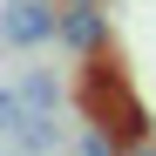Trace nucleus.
<instances>
[{"instance_id": "obj_4", "label": "nucleus", "mask_w": 156, "mask_h": 156, "mask_svg": "<svg viewBox=\"0 0 156 156\" xmlns=\"http://www.w3.org/2000/svg\"><path fill=\"white\" fill-rule=\"evenodd\" d=\"M14 143H20V149H61V122H55V109H27V122H20Z\"/></svg>"}, {"instance_id": "obj_1", "label": "nucleus", "mask_w": 156, "mask_h": 156, "mask_svg": "<svg viewBox=\"0 0 156 156\" xmlns=\"http://www.w3.org/2000/svg\"><path fill=\"white\" fill-rule=\"evenodd\" d=\"M75 102H82L88 122H109L122 129L129 143H149V109L136 102V88H129L122 61L109 55V48H95V55H82V82H75Z\"/></svg>"}, {"instance_id": "obj_5", "label": "nucleus", "mask_w": 156, "mask_h": 156, "mask_svg": "<svg viewBox=\"0 0 156 156\" xmlns=\"http://www.w3.org/2000/svg\"><path fill=\"white\" fill-rule=\"evenodd\" d=\"M14 88L27 95V109H61V82H55V68H27Z\"/></svg>"}, {"instance_id": "obj_6", "label": "nucleus", "mask_w": 156, "mask_h": 156, "mask_svg": "<svg viewBox=\"0 0 156 156\" xmlns=\"http://www.w3.org/2000/svg\"><path fill=\"white\" fill-rule=\"evenodd\" d=\"M20 122H27V95H20V88H0V136H20Z\"/></svg>"}, {"instance_id": "obj_2", "label": "nucleus", "mask_w": 156, "mask_h": 156, "mask_svg": "<svg viewBox=\"0 0 156 156\" xmlns=\"http://www.w3.org/2000/svg\"><path fill=\"white\" fill-rule=\"evenodd\" d=\"M55 27H61V14L48 0H7L0 7V41L7 48H41V41H55Z\"/></svg>"}, {"instance_id": "obj_3", "label": "nucleus", "mask_w": 156, "mask_h": 156, "mask_svg": "<svg viewBox=\"0 0 156 156\" xmlns=\"http://www.w3.org/2000/svg\"><path fill=\"white\" fill-rule=\"evenodd\" d=\"M55 41L68 48V55H95V48H109V14H102L95 0H68V14H61Z\"/></svg>"}]
</instances>
